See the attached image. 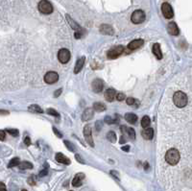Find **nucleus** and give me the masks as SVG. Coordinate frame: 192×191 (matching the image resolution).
Masks as SVG:
<instances>
[{
    "label": "nucleus",
    "instance_id": "b1692460",
    "mask_svg": "<svg viewBox=\"0 0 192 191\" xmlns=\"http://www.w3.org/2000/svg\"><path fill=\"white\" fill-rule=\"evenodd\" d=\"M28 111L30 112H34V113H42L43 112L42 109L40 108L39 105H31L28 108Z\"/></svg>",
    "mask_w": 192,
    "mask_h": 191
},
{
    "label": "nucleus",
    "instance_id": "a19ab883",
    "mask_svg": "<svg viewBox=\"0 0 192 191\" xmlns=\"http://www.w3.org/2000/svg\"><path fill=\"white\" fill-rule=\"evenodd\" d=\"M46 174H47V169H44V170H42V172L39 173V177H43Z\"/></svg>",
    "mask_w": 192,
    "mask_h": 191
},
{
    "label": "nucleus",
    "instance_id": "de8ad7c7",
    "mask_svg": "<svg viewBox=\"0 0 192 191\" xmlns=\"http://www.w3.org/2000/svg\"><path fill=\"white\" fill-rule=\"evenodd\" d=\"M21 191H27V190H26V189H22Z\"/></svg>",
    "mask_w": 192,
    "mask_h": 191
},
{
    "label": "nucleus",
    "instance_id": "20e7f679",
    "mask_svg": "<svg viewBox=\"0 0 192 191\" xmlns=\"http://www.w3.org/2000/svg\"><path fill=\"white\" fill-rule=\"evenodd\" d=\"M124 50H125L124 46H122V45H117V46H114L112 49L109 50L107 56L109 59H111V60H114V59H116L117 57H119L121 54L124 52Z\"/></svg>",
    "mask_w": 192,
    "mask_h": 191
},
{
    "label": "nucleus",
    "instance_id": "a211bd4d",
    "mask_svg": "<svg viewBox=\"0 0 192 191\" xmlns=\"http://www.w3.org/2000/svg\"><path fill=\"white\" fill-rule=\"evenodd\" d=\"M100 32L105 34V35H109V36H112L114 34L113 28L108 24H103V25L100 26Z\"/></svg>",
    "mask_w": 192,
    "mask_h": 191
},
{
    "label": "nucleus",
    "instance_id": "393cba45",
    "mask_svg": "<svg viewBox=\"0 0 192 191\" xmlns=\"http://www.w3.org/2000/svg\"><path fill=\"white\" fill-rule=\"evenodd\" d=\"M93 109L96 111H104L105 110H106V106H105L103 103L97 102V103L93 104Z\"/></svg>",
    "mask_w": 192,
    "mask_h": 191
},
{
    "label": "nucleus",
    "instance_id": "dca6fc26",
    "mask_svg": "<svg viewBox=\"0 0 192 191\" xmlns=\"http://www.w3.org/2000/svg\"><path fill=\"white\" fill-rule=\"evenodd\" d=\"M66 19H67L68 23H69V25L71 26V28L74 30L75 32H81V33H84V31H83V29H82V27L79 24H77L76 22L73 20L69 16H66Z\"/></svg>",
    "mask_w": 192,
    "mask_h": 191
},
{
    "label": "nucleus",
    "instance_id": "c9c22d12",
    "mask_svg": "<svg viewBox=\"0 0 192 191\" xmlns=\"http://www.w3.org/2000/svg\"><path fill=\"white\" fill-rule=\"evenodd\" d=\"M6 138V133L2 130H0V140L3 141V140H5Z\"/></svg>",
    "mask_w": 192,
    "mask_h": 191
},
{
    "label": "nucleus",
    "instance_id": "cd10ccee",
    "mask_svg": "<svg viewBox=\"0 0 192 191\" xmlns=\"http://www.w3.org/2000/svg\"><path fill=\"white\" fill-rule=\"evenodd\" d=\"M107 137L112 143H115L116 142V135H115L114 132H112V131L109 132V133L107 134Z\"/></svg>",
    "mask_w": 192,
    "mask_h": 191
},
{
    "label": "nucleus",
    "instance_id": "473e14b6",
    "mask_svg": "<svg viewBox=\"0 0 192 191\" xmlns=\"http://www.w3.org/2000/svg\"><path fill=\"white\" fill-rule=\"evenodd\" d=\"M126 102H127V105H129V106H134V104H135V99H134L132 97H129V98H127Z\"/></svg>",
    "mask_w": 192,
    "mask_h": 191
},
{
    "label": "nucleus",
    "instance_id": "f8f14e48",
    "mask_svg": "<svg viewBox=\"0 0 192 191\" xmlns=\"http://www.w3.org/2000/svg\"><path fill=\"white\" fill-rule=\"evenodd\" d=\"M91 86H92V89L94 92H101L103 88H104V84L103 81L100 79H96L92 82L91 84Z\"/></svg>",
    "mask_w": 192,
    "mask_h": 191
},
{
    "label": "nucleus",
    "instance_id": "9b49d317",
    "mask_svg": "<svg viewBox=\"0 0 192 191\" xmlns=\"http://www.w3.org/2000/svg\"><path fill=\"white\" fill-rule=\"evenodd\" d=\"M167 31H168L169 34H170L171 36H174V37L178 36L180 33V30H179V28H178V26L175 22H169L168 25H167Z\"/></svg>",
    "mask_w": 192,
    "mask_h": 191
},
{
    "label": "nucleus",
    "instance_id": "6ab92c4d",
    "mask_svg": "<svg viewBox=\"0 0 192 191\" xmlns=\"http://www.w3.org/2000/svg\"><path fill=\"white\" fill-rule=\"evenodd\" d=\"M85 61H86V58L85 57H81L80 59H78L76 62V65H75V67H74V73H79V72L82 70V68H83L84 65H85Z\"/></svg>",
    "mask_w": 192,
    "mask_h": 191
},
{
    "label": "nucleus",
    "instance_id": "a878e982",
    "mask_svg": "<svg viewBox=\"0 0 192 191\" xmlns=\"http://www.w3.org/2000/svg\"><path fill=\"white\" fill-rule=\"evenodd\" d=\"M18 167L20 168L22 170H25V169H32L33 168V164L29 161H23V162H20Z\"/></svg>",
    "mask_w": 192,
    "mask_h": 191
},
{
    "label": "nucleus",
    "instance_id": "7ed1b4c3",
    "mask_svg": "<svg viewBox=\"0 0 192 191\" xmlns=\"http://www.w3.org/2000/svg\"><path fill=\"white\" fill-rule=\"evenodd\" d=\"M39 11L43 15H50L53 12V6L48 0H42L39 3Z\"/></svg>",
    "mask_w": 192,
    "mask_h": 191
},
{
    "label": "nucleus",
    "instance_id": "58836bf2",
    "mask_svg": "<svg viewBox=\"0 0 192 191\" xmlns=\"http://www.w3.org/2000/svg\"><path fill=\"white\" fill-rule=\"evenodd\" d=\"M0 191H7L6 189V185L3 183H0Z\"/></svg>",
    "mask_w": 192,
    "mask_h": 191
},
{
    "label": "nucleus",
    "instance_id": "f3484780",
    "mask_svg": "<svg viewBox=\"0 0 192 191\" xmlns=\"http://www.w3.org/2000/svg\"><path fill=\"white\" fill-rule=\"evenodd\" d=\"M56 161L58 162H60V163H63V164H70V160L67 157H65V155L62 154V153H57L56 154Z\"/></svg>",
    "mask_w": 192,
    "mask_h": 191
},
{
    "label": "nucleus",
    "instance_id": "0eeeda50",
    "mask_svg": "<svg viewBox=\"0 0 192 191\" xmlns=\"http://www.w3.org/2000/svg\"><path fill=\"white\" fill-rule=\"evenodd\" d=\"M58 59L62 63H66L70 60V52L67 49H61L58 53Z\"/></svg>",
    "mask_w": 192,
    "mask_h": 191
},
{
    "label": "nucleus",
    "instance_id": "f03ea898",
    "mask_svg": "<svg viewBox=\"0 0 192 191\" xmlns=\"http://www.w3.org/2000/svg\"><path fill=\"white\" fill-rule=\"evenodd\" d=\"M173 101L178 108H184L187 104V96L185 92L177 91L173 96Z\"/></svg>",
    "mask_w": 192,
    "mask_h": 191
},
{
    "label": "nucleus",
    "instance_id": "aec40b11",
    "mask_svg": "<svg viewBox=\"0 0 192 191\" xmlns=\"http://www.w3.org/2000/svg\"><path fill=\"white\" fill-rule=\"evenodd\" d=\"M84 178H85V175L83 174V173H79V174H77L72 181V185L75 186V187H78V186H80L82 184V181L84 180Z\"/></svg>",
    "mask_w": 192,
    "mask_h": 191
},
{
    "label": "nucleus",
    "instance_id": "2f4dec72",
    "mask_svg": "<svg viewBox=\"0 0 192 191\" xmlns=\"http://www.w3.org/2000/svg\"><path fill=\"white\" fill-rule=\"evenodd\" d=\"M7 132L10 135H12L13 136H17L18 135V131L16 130V129H8Z\"/></svg>",
    "mask_w": 192,
    "mask_h": 191
},
{
    "label": "nucleus",
    "instance_id": "2eb2a0df",
    "mask_svg": "<svg viewBox=\"0 0 192 191\" xmlns=\"http://www.w3.org/2000/svg\"><path fill=\"white\" fill-rule=\"evenodd\" d=\"M144 42L143 39H135L131 42L129 44H128V48L130 50H135V49H138L139 47H141L143 45Z\"/></svg>",
    "mask_w": 192,
    "mask_h": 191
},
{
    "label": "nucleus",
    "instance_id": "4be33fe9",
    "mask_svg": "<svg viewBox=\"0 0 192 191\" xmlns=\"http://www.w3.org/2000/svg\"><path fill=\"white\" fill-rule=\"evenodd\" d=\"M142 136H143L144 139H147V140L152 139L153 136H154V131H153V129L150 128V127H148V128H145L144 131L142 132Z\"/></svg>",
    "mask_w": 192,
    "mask_h": 191
},
{
    "label": "nucleus",
    "instance_id": "37998d69",
    "mask_svg": "<svg viewBox=\"0 0 192 191\" xmlns=\"http://www.w3.org/2000/svg\"><path fill=\"white\" fill-rule=\"evenodd\" d=\"M53 131H54V133H55V134H57V135H58V136H59V137H61V136H62V135H61V134H60V133H59V132H58V131L56 130V128H55V127H53Z\"/></svg>",
    "mask_w": 192,
    "mask_h": 191
},
{
    "label": "nucleus",
    "instance_id": "4c0bfd02",
    "mask_svg": "<svg viewBox=\"0 0 192 191\" xmlns=\"http://www.w3.org/2000/svg\"><path fill=\"white\" fill-rule=\"evenodd\" d=\"M24 143L27 145V146H29V145L31 144V140H30V138H29V136H26V137H25V139H24Z\"/></svg>",
    "mask_w": 192,
    "mask_h": 191
},
{
    "label": "nucleus",
    "instance_id": "ddd939ff",
    "mask_svg": "<svg viewBox=\"0 0 192 191\" xmlns=\"http://www.w3.org/2000/svg\"><path fill=\"white\" fill-rule=\"evenodd\" d=\"M116 91L114 90L113 88H109L106 90V92H105V98L108 102H112L114 99L116 98Z\"/></svg>",
    "mask_w": 192,
    "mask_h": 191
},
{
    "label": "nucleus",
    "instance_id": "e433bc0d",
    "mask_svg": "<svg viewBox=\"0 0 192 191\" xmlns=\"http://www.w3.org/2000/svg\"><path fill=\"white\" fill-rule=\"evenodd\" d=\"M65 146L69 149V150H71V151H74V147H73V145L72 144H70L68 141H65Z\"/></svg>",
    "mask_w": 192,
    "mask_h": 191
},
{
    "label": "nucleus",
    "instance_id": "39448f33",
    "mask_svg": "<svg viewBox=\"0 0 192 191\" xmlns=\"http://www.w3.org/2000/svg\"><path fill=\"white\" fill-rule=\"evenodd\" d=\"M131 20L135 24H140L145 20V13L141 10H136L132 13Z\"/></svg>",
    "mask_w": 192,
    "mask_h": 191
},
{
    "label": "nucleus",
    "instance_id": "f257e3e1",
    "mask_svg": "<svg viewBox=\"0 0 192 191\" xmlns=\"http://www.w3.org/2000/svg\"><path fill=\"white\" fill-rule=\"evenodd\" d=\"M165 161L170 165H176L180 161V153L177 149H170L166 152Z\"/></svg>",
    "mask_w": 192,
    "mask_h": 191
},
{
    "label": "nucleus",
    "instance_id": "49530a36",
    "mask_svg": "<svg viewBox=\"0 0 192 191\" xmlns=\"http://www.w3.org/2000/svg\"><path fill=\"white\" fill-rule=\"evenodd\" d=\"M129 149H130V147H129V146H125V147H122V150H124V151H126V152H127V151H128V150H129Z\"/></svg>",
    "mask_w": 192,
    "mask_h": 191
},
{
    "label": "nucleus",
    "instance_id": "c03bdc74",
    "mask_svg": "<svg viewBox=\"0 0 192 191\" xmlns=\"http://www.w3.org/2000/svg\"><path fill=\"white\" fill-rule=\"evenodd\" d=\"M0 114H9V111H0Z\"/></svg>",
    "mask_w": 192,
    "mask_h": 191
},
{
    "label": "nucleus",
    "instance_id": "72a5a7b5",
    "mask_svg": "<svg viewBox=\"0 0 192 191\" xmlns=\"http://www.w3.org/2000/svg\"><path fill=\"white\" fill-rule=\"evenodd\" d=\"M28 184L31 185H35L36 184V179H35V176H31L30 178L28 179Z\"/></svg>",
    "mask_w": 192,
    "mask_h": 191
},
{
    "label": "nucleus",
    "instance_id": "a18cd8bd",
    "mask_svg": "<svg viewBox=\"0 0 192 191\" xmlns=\"http://www.w3.org/2000/svg\"><path fill=\"white\" fill-rule=\"evenodd\" d=\"M148 168H149V164H148V162H145V163H144V169H145V170H147Z\"/></svg>",
    "mask_w": 192,
    "mask_h": 191
},
{
    "label": "nucleus",
    "instance_id": "412c9836",
    "mask_svg": "<svg viewBox=\"0 0 192 191\" xmlns=\"http://www.w3.org/2000/svg\"><path fill=\"white\" fill-rule=\"evenodd\" d=\"M152 51H153V53H154V55L157 57V59H159V60H161V59H162V53H161V45H159V43H158V42L154 43L153 48H152Z\"/></svg>",
    "mask_w": 192,
    "mask_h": 191
},
{
    "label": "nucleus",
    "instance_id": "c85d7f7f",
    "mask_svg": "<svg viewBox=\"0 0 192 191\" xmlns=\"http://www.w3.org/2000/svg\"><path fill=\"white\" fill-rule=\"evenodd\" d=\"M150 123H151L150 118L148 116H143L142 120H141V126H142L144 129L148 128V127L150 126Z\"/></svg>",
    "mask_w": 192,
    "mask_h": 191
},
{
    "label": "nucleus",
    "instance_id": "423d86ee",
    "mask_svg": "<svg viewBox=\"0 0 192 191\" xmlns=\"http://www.w3.org/2000/svg\"><path fill=\"white\" fill-rule=\"evenodd\" d=\"M161 12H162V15L164 16V17L167 19H172L173 16H174V12H173L171 5L167 2L163 3L161 5Z\"/></svg>",
    "mask_w": 192,
    "mask_h": 191
},
{
    "label": "nucleus",
    "instance_id": "1a4fd4ad",
    "mask_svg": "<svg viewBox=\"0 0 192 191\" xmlns=\"http://www.w3.org/2000/svg\"><path fill=\"white\" fill-rule=\"evenodd\" d=\"M58 80H59V75H58L57 72L49 71V72H47V73L44 75V82L46 84L52 85L54 83H56Z\"/></svg>",
    "mask_w": 192,
    "mask_h": 191
},
{
    "label": "nucleus",
    "instance_id": "79ce46f5",
    "mask_svg": "<svg viewBox=\"0 0 192 191\" xmlns=\"http://www.w3.org/2000/svg\"><path fill=\"white\" fill-rule=\"evenodd\" d=\"M76 158H77V161H80V162H82V163H84V162H85V161L81 158V157L79 156V155H76Z\"/></svg>",
    "mask_w": 192,
    "mask_h": 191
},
{
    "label": "nucleus",
    "instance_id": "bb28decb",
    "mask_svg": "<svg viewBox=\"0 0 192 191\" xmlns=\"http://www.w3.org/2000/svg\"><path fill=\"white\" fill-rule=\"evenodd\" d=\"M19 163H20L19 158H12V160H11V161L9 162L8 167L12 168V167H15V166H18V165H19Z\"/></svg>",
    "mask_w": 192,
    "mask_h": 191
},
{
    "label": "nucleus",
    "instance_id": "5701e85b",
    "mask_svg": "<svg viewBox=\"0 0 192 191\" xmlns=\"http://www.w3.org/2000/svg\"><path fill=\"white\" fill-rule=\"evenodd\" d=\"M125 119L128 123L135 124V123H136V121H138V116H136L135 113H126Z\"/></svg>",
    "mask_w": 192,
    "mask_h": 191
},
{
    "label": "nucleus",
    "instance_id": "c756f323",
    "mask_svg": "<svg viewBox=\"0 0 192 191\" xmlns=\"http://www.w3.org/2000/svg\"><path fill=\"white\" fill-rule=\"evenodd\" d=\"M105 122H106L107 124H113V123H116V120H114L111 116H106L105 117Z\"/></svg>",
    "mask_w": 192,
    "mask_h": 191
},
{
    "label": "nucleus",
    "instance_id": "ea45409f",
    "mask_svg": "<svg viewBox=\"0 0 192 191\" xmlns=\"http://www.w3.org/2000/svg\"><path fill=\"white\" fill-rule=\"evenodd\" d=\"M62 93V89L60 88V89H58L57 91H55V93H54V96L55 97H59L60 96V94Z\"/></svg>",
    "mask_w": 192,
    "mask_h": 191
},
{
    "label": "nucleus",
    "instance_id": "6e6552de",
    "mask_svg": "<svg viewBox=\"0 0 192 191\" xmlns=\"http://www.w3.org/2000/svg\"><path fill=\"white\" fill-rule=\"evenodd\" d=\"M121 132L123 134V136H126L128 139L134 140L135 138V132L132 128L127 126H121Z\"/></svg>",
    "mask_w": 192,
    "mask_h": 191
},
{
    "label": "nucleus",
    "instance_id": "f704fd0d",
    "mask_svg": "<svg viewBox=\"0 0 192 191\" xmlns=\"http://www.w3.org/2000/svg\"><path fill=\"white\" fill-rule=\"evenodd\" d=\"M116 99L118 100V101H123V100L125 99V95L123 94V93H117V95H116Z\"/></svg>",
    "mask_w": 192,
    "mask_h": 191
},
{
    "label": "nucleus",
    "instance_id": "9d476101",
    "mask_svg": "<svg viewBox=\"0 0 192 191\" xmlns=\"http://www.w3.org/2000/svg\"><path fill=\"white\" fill-rule=\"evenodd\" d=\"M84 135H85V138L86 140V143H89L90 146H94L93 144V140H92V135H91V128L89 125H86L85 126L84 128Z\"/></svg>",
    "mask_w": 192,
    "mask_h": 191
},
{
    "label": "nucleus",
    "instance_id": "7c9ffc66",
    "mask_svg": "<svg viewBox=\"0 0 192 191\" xmlns=\"http://www.w3.org/2000/svg\"><path fill=\"white\" fill-rule=\"evenodd\" d=\"M47 113H48V114L53 115V116H57V117H59V113H58V111H55V110H53V109H48V110H47Z\"/></svg>",
    "mask_w": 192,
    "mask_h": 191
},
{
    "label": "nucleus",
    "instance_id": "4468645a",
    "mask_svg": "<svg viewBox=\"0 0 192 191\" xmlns=\"http://www.w3.org/2000/svg\"><path fill=\"white\" fill-rule=\"evenodd\" d=\"M93 114H94L93 109H91V108L86 109V110L84 111L83 114H82V120H83V121H89L93 117Z\"/></svg>",
    "mask_w": 192,
    "mask_h": 191
}]
</instances>
